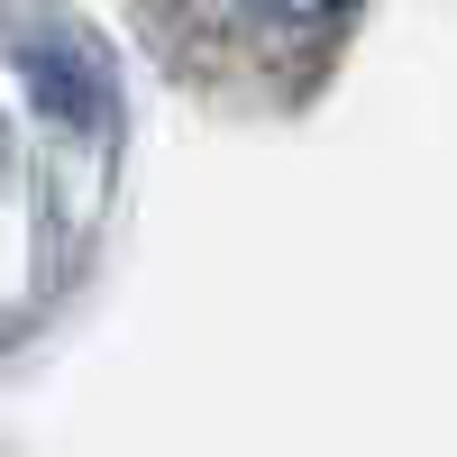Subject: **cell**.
<instances>
[{"mask_svg":"<svg viewBox=\"0 0 457 457\" xmlns=\"http://www.w3.org/2000/svg\"><path fill=\"white\" fill-rule=\"evenodd\" d=\"M357 19V0H137V28L183 64H320V46Z\"/></svg>","mask_w":457,"mask_h":457,"instance_id":"1","label":"cell"}]
</instances>
